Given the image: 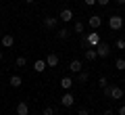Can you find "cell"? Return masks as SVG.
Listing matches in <instances>:
<instances>
[{
    "label": "cell",
    "mask_w": 125,
    "mask_h": 115,
    "mask_svg": "<svg viewBox=\"0 0 125 115\" xmlns=\"http://www.w3.org/2000/svg\"><path fill=\"white\" fill-rule=\"evenodd\" d=\"M83 29H85V25L81 21H75L73 23V31H75V34H83Z\"/></svg>",
    "instance_id": "obj_20"
},
{
    "label": "cell",
    "mask_w": 125,
    "mask_h": 115,
    "mask_svg": "<svg viewBox=\"0 0 125 115\" xmlns=\"http://www.w3.org/2000/svg\"><path fill=\"white\" fill-rule=\"evenodd\" d=\"M117 4H121V6H125V0H115Z\"/></svg>",
    "instance_id": "obj_30"
},
{
    "label": "cell",
    "mask_w": 125,
    "mask_h": 115,
    "mask_svg": "<svg viewBox=\"0 0 125 115\" xmlns=\"http://www.w3.org/2000/svg\"><path fill=\"white\" fill-rule=\"evenodd\" d=\"M98 86H100L102 90L108 86V80H106V75H100V77H98Z\"/></svg>",
    "instance_id": "obj_21"
},
{
    "label": "cell",
    "mask_w": 125,
    "mask_h": 115,
    "mask_svg": "<svg viewBox=\"0 0 125 115\" xmlns=\"http://www.w3.org/2000/svg\"><path fill=\"white\" fill-rule=\"evenodd\" d=\"M88 25L92 27V29H98V27L102 25V17H100V15H90L88 17Z\"/></svg>",
    "instance_id": "obj_7"
},
{
    "label": "cell",
    "mask_w": 125,
    "mask_h": 115,
    "mask_svg": "<svg viewBox=\"0 0 125 115\" xmlns=\"http://www.w3.org/2000/svg\"><path fill=\"white\" fill-rule=\"evenodd\" d=\"M123 90H125V80H123Z\"/></svg>",
    "instance_id": "obj_34"
},
{
    "label": "cell",
    "mask_w": 125,
    "mask_h": 115,
    "mask_svg": "<svg viewBox=\"0 0 125 115\" xmlns=\"http://www.w3.org/2000/svg\"><path fill=\"white\" fill-rule=\"evenodd\" d=\"M81 69H83V63H81V61H77V59H73V61L69 63V71H71V73H75V75H77Z\"/></svg>",
    "instance_id": "obj_10"
},
{
    "label": "cell",
    "mask_w": 125,
    "mask_h": 115,
    "mask_svg": "<svg viewBox=\"0 0 125 115\" xmlns=\"http://www.w3.org/2000/svg\"><path fill=\"white\" fill-rule=\"evenodd\" d=\"M15 65H17V67H25V65H27V59H25V57H17Z\"/></svg>",
    "instance_id": "obj_22"
},
{
    "label": "cell",
    "mask_w": 125,
    "mask_h": 115,
    "mask_svg": "<svg viewBox=\"0 0 125 115\" xmlns=\"http://www.w3.org/2000/svg\"><path fill=\"white\" fill-rule=\"evenodd\" d=\"M42 25H44L46 29H56V25H58V17L46 15V17H44V21H42Z\"/></svg>",
    "instance_id": "obj_5"
},
{
    "label": "cell",
    "mask_w": 125,
    "mask_h": 115,
    "mask_svg": "<svg viewBox=\"0 0 125 115\" xmlns=\"http://www.w3.org/2000/svg\"><path fill=\"white\" fill-rule=\"evenodd\" d=\"M2 59H4V52H2V50H0V61H2Z\"/></svg>",
    "instance_id": "obj_32"
},
{
    "label": "cell",
    "mask_w": 125,
    "mask_h": 115,
    "mask_svg": "<svg viewBox=\"0 0 125 115\" xmlns=\"http://www.w3.org/2000/svg\"><path fill=\"white\" fill-rule=\"evenodd\" d=\"M73 84H75V82H73L71 77H69V75H65V77H61V88H62V90H67V92H69V90L73 88Z\"/></svg>",
    "instance_id": "obj_14"
},
{
    "label": "cell",
    "mask_w": 125,
    "mask_h": 115,
    "mask_svg": "<svg viewBox=\"0 0 125 115\" xmlns=\"http://www.w3.org/2000/svg\"><path fill=\"white\" fill-rule=\"evenodd\" d=\"M102 115H113V109H106V111H104Z\"/></svg>",
    "instance_id": "obj_29"
},
{
    "label": "cell",
    "mask_w": 125,
    "mask_h": 115,
    "mask_svg": "<svg viewBox=\"0 0 125 115\" xmlns=\"http://www.w3.org/2000/svg\"><path fill=\"white\" fill-rule=\"evenodd\" d=\"M85 40H88V44L92 46V48H96V46L102 42V38H100L98 29H94V31H90V34H85Z\"/></svg>",
    "instance_id": "obj_3"
},
{
    "label": "cell",
    "mask_w": 125,
    "mask_h": 115,
    "mask_svg": "<svg viewBox=\"0 0 125 115\" xmlns=\"http://www.w3.org/2000/svg\"><path fill=\"white\" fill-rule=\"evenodd\" d=\"M115 69H117V71H125V59H123V57H119V59L115 61Z\"/></svg>",
    "instance_id": "obj_19"
},
{
    "label": "cell",
    "mask_w": 125,
    "mask_h": 115,
    "mask_svg": "<svg viewBox=\"0 0 125 115\" xmlns=\"http://www.w3.org/2000/svg\"><path fill=\"white\" fill-rule=\"evenodd\" d=\"M85 6H96V0H83Z\"/></svg>",
    "instance_id": "obj_27"
},
{
    "label": "cell",
    "mask_w": 125,
    "mask_h": 115,
    "mask_svg": "<svg viewBox=\"0 0 125 115\" xmlns=\"http://www.w3.org/2000/svg\"><path fill=\"white\" fill-rule=\"evenodd\" d=\"M88 80H90V73L81 69L79 73H77V84H88Z\"/></svg>",
    "instance_id": "obj_18"
},
{
    "label": "cell",
    "mask_w": 125,
    "mask_h": 115,
    "mask_svg": "<svg viewBox=\"0 0 125 115\" xmlns=\"http://www.w3.org/2000/svg\"><path fill=\"white\" fill-rule=\"evenodd\" d=\"M0 11H2V0H0Z\"/></svg>",
    "instance_id": "obj_33"
},
{
    "label": "cell",
    "mask_w": 125,
    "mask_h": 115,
    "mask_svg": "<svg viewBox=\"0 0 125 115\" xmlns=\"http://www.w3.org/2000/svg\"><path fill=\"white\" fill-rule=\"evenodd\" d=\"M108 2L111 0H96V4H100V6H108Z\"/></svg>",
    "instance_id": "obj_26"
},
{
    "label": "cell",
    "mask_w": 125,
    "mask_h": 115,
    "mask_svg": "<svg viewBox=\"0 0 125 115\" xmlns=\"http://www.w3.org/2000/svg\"><path fill=\"white\" fill-rule=\"evenodd\" d=\"M69 36H71V29H67V27H62V29H58L56 31V38H58V40H67V38H69Z\"/></svg>",
    "instance_id": "obj_17"
},
{
    "label": "cell",
    "mask_w": 125,
    "mask_h": 115,
    "mask_svg": "<svg viewBox=\"0 0 125 115\" xmlns=\"http://www.w3.org/2000/svg\"><path fill=\"white\" fill-rule=\"evenodd\" d=\"M123 86H115V84H108L104 88V96L106 98H113V101H121L123 98Z\"/></svg>",
    "instance_id": "obj_1"
},
{
    "label": "cell",
    "mask_w": 125,
    "mask_h": 115,
    "mask_svg": "<svg viewBox=\"0 0 125 115\" xmlns=\"http://www.w3.org/2000/svg\"><path fill=\"white\" fill-rule=\"evenodd\" d=\"M77 115H90V109H85V107H81V109H79V113H77Z\"/></svg>",
    "instance_id": "obj_25"
},
{
    "label": "cell",
    "mask_w": 125,
    "mask_h": 115,
    "mask_svg": "<svg viewBox=\"0 0 125 115\" xmlns=\"http://www.w3.org/2000/svg\"><path fill=\"white\" fill-rule=\"evenodd\" d=\"M17 115H29V105H27L25 101L17 102Z\"/></svg>",
    "instance_id": "obj_13"
},
{
    "label": "cell",
    "mask_w": 125,
    "mask_h": 115,
    "mask_svg": "<svg viewBox=\"0 0 125 115\" xmlns=\"http://www.w3.org/2000/svg\"><path fill=\"white\" fill-rule=\"evenodd\" d=\"M46 69H48V65H46L44 59H38V61L33 63V71H36V73H44Z\"/></svg>",
    "instance_id": "obj_12"
},
{
    "label": "cell",
    "mask_w": 125,
    "mask_h": 115,
    "mask_svg": "<svg viewBox=\"0 0 125 115\" xmlns=\"http://www.w3.org/2000/svg\"><path fill=\"white\" fill-rule=\"evenodd\" d=\"M61 105L67 107V109H69V107H73V105H75V96H73L71 92H65V94L61 96Z\"/></svg>",
    "instance_id": "obj_6"
},
{
    "label": "cell",
    "mask_w": 125,
    "mask_h": 115,
    "mask_svg": "<svg viewBox=\"0 0 125 115\" xmlns=\"http://www.w3.org/2000/svg\"><path fill=\"white\" fill-rule=\"evenodd\" d=\"M119 115H125V105H121V107H119Z\"/></svg>",
    "instance_id": "obj_28"
},
{
    "label": "cell",
    "mask_w": 125,
    "mask_h": 115,
    "mask_svg": "<svg viewBox=\"0 0 125 115\" xmlns=\"http://www.w3.org/2000/svg\"><path fill=\"white\" fill-rule=\"evenodd\" d=\"M9 84L13 86V88H21V84H23V77H21V75H17V73H15V75H10Z\"/></svg>",
    "instance_id": "obj_15"
},
{
    "label": "cell",
    "mask_w": 125,
    "mask_h": 115,
    "mask_svg": "<svg viewBox=\"0 0 125 115\" xmlns=\"http://www.w3.org/2000/svg\"><path fill=\"white\" fill-rule=\"evenodd\" d=\"M96 52H98V59H106L108 54H111V44H108V42H100V44L96 46Z\"/></svg>",
    "instance_id": "obj_4"
},
{
    "label": "cell",
    "mask_w": 125,
    "mask_h": 115,
    "mask_svg": "<svg viewBox=\"0 0 125 115\" xmlns=\"http://www.w3.org/2000/svg\"><path fill=\"white\" fill-rule=\"evenodd\" d=\"M108 27H111L113 31H119L121 27H123V17H121V15H111V17H108Z\"/></svg>",
    "instance_id": "obj_2"
},
{
    "label": "cell",
    "mask_w": 125,
    "mask_h": 115,
    "mask_svg": "<svg viewBox=\"0 0 125 115\" xmlns=\"http://www.w3.org/2000/svg\"><path fill=\"white\" fill-rule=\"evenodd\" d=\"M58 21H62V23L73 21V11H71V9H62L61 13H58Z\"/></svg>",
    "instance_id": "obj_8"
},
{
    "label": "cell",
    "mask_w": 125,
    "mask_h": 115,
    "mask_svg": "<svg viewBox=\"0 0 125 115\" xmlns=\"http://www.w3.org/2000/svg\"><path fill=\"white\" fill-rule=\"evenodd\" d=\"M85 59H88V61H96V59H98V52H96V48L88 46V48H85Z\"/></svg>",
    "instance_id": "obj_16"
},
{
    "label": "cell",
    "mask_w": 125,
    "mask_h": 115,
    "mask_svg": "<svg viewBox=\"0 0 125 115\" xmlns=\"http://www.w3.org/2000/svg\"><path fill=\"white\" fill-rule=\"evenodd\" d=\"M115 46H117L119 50H125V38H119V40L115 42Z\"/></svg>",
    "instance_id": "obj_23"
},
{
    "label": "cell",
    "mask_w": 125,
    "mask_h": 115,
    "mask_svg": "<svg viewBox=\"0 0 125 115\" xmlns=\"http://www.w3.org/2000/svg\"><path fill=\"white\" fill-rule=\"evenodd\" d=\"M42 115H54V107H44Z\"/></svg>",
    "instance_id": "obj_24"
},
{
    "label": "cell",
    "mask_w": 125,
    "mask_h": 115,
    "mask_svg": "<svg viewBox=\"0 0 125 115\" xmlns=\"http://www.w3.org/2000/svg\"><path fill=\"white\" fill-rule=\"evenodd\" d=\"M25 2H27V4H33V2H36V0H25Z\"/></svg>",
    "instance_id": "obj_31"
},
{
    "label": "cell",
    "mask_w": 125,
    "mask_h": 115,
    "mask_svg": "<svg viewBox=\"0 0 125 115\" xmlns=\"http://www.w3.org/2000/svg\"><path fill=\"white\" fill-rule=\"evenodd\" d=\"M0 42H2L4 48H13V46H15V36H13V34H4Z\"/></svg>",
    "instance_id": "obj_9"
},
{
    "label": "cell",
    "mask_w": 125,
    "mask_h": 115,
    "mask_svg": "<svg viewBox=\"0 0 125 115\" xmlns=\"http://www.w3.org/2000/svg\"><path fill=\"white\" fill-rule=\"evenodd\" d=\"M44 61H46V65H48V67H56L61 59H58V54H56V52H50V54H46Z\"/></svg>",
    "instance_id": "obj_11"
}]
</instances>
